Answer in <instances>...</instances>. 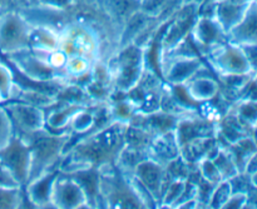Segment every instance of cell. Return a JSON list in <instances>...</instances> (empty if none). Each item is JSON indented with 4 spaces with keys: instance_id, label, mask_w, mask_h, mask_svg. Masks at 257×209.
Segmentation results:
<instances>
[{
    "instance_id": "cell-1",
    "label": "cell",
    "mask_w": 257,
    "mask_h": 209,
    "mask_svg": "<svg viewBox=\"0 0 257 209\" xmlns=\"http://www.w3.org/2000/svg\"><path fill=\"white\" fill-rule=\"evenodd\" d=\"M113 77V89L127 93L138 84L147 65V50L130 43L119 47L107 59Z\"/></svg>"
},
{
    "instance_id": "cell-2",
    "label": "cell",
    "mask_w": 257,
    "mask_h": 209,
    "mask_svg": "<svg viewBox=\"0 0 257 209\" xmlns=\"http://www.w3.org/2000/svg\"><path fill=\"white\" fill-rule=\"evenodd\" d=\"M69 130L62 133L50 132L45 128L38 133L30 143L29 180L39 177L48 170L59 168L64 150L70 139ZM28 180V182H29Z\"/></svg>"
},
{
    "instance_id": "cell-3",
    "label": "cell",
    "mask_w": 257,
    "mask_h": 209,
    "mask_svg": "<svg viewBox=\"0 0 257 209\" xmlns=\"http://www.w3.org/2000/svg\"><path fill=\"white\" fill-rule=\"evenodd\" d=\"M14 127V135L30 145L33 138L45 129V110L20 100L3 103Z\"/></svg>"
},
{
    "instance_id": "cell-4",
    "label": "cell",
    "mask_w": 257,
    "mask_h": 209,
    "mask_svg": "<svg viewBox=\"0 0 257 209\" xmlns=\"http://www.w3.org/2000/svg\"><path fill=\"white\" fill-rule=\"evenodd\" d=\"M202 59L215 72V75L247 74L252 70L242 48L228 40L212 48Z\"/></svg>"
},
{
    "instance_id": "cell-5",
    "label": "cell",
    "mask_w": 257,
    "mask_h": 209,
    "mask_svg": "<svg viewBox=\"0 0 257 209\" xmlns=\"http://www.w3.org/2000/svg\"><path fill=\"white\" fill-rule=\"evenodd\" d=\"M32 25L14 12H0V55L29 48Z\"/></svg>"
},
{
    "instance_id": "cell-6",
    "label": "cell",
    "mask_w": 257,
    "mask_h": 209,
    "mask_svg": "<svg viewBox=\"0 0 257 209\" xmlns=\"http://www.w3.org/2000/svg\"><path fill=\"white\" fill-rule=\"evenodd\" d=\"M0 165L13 175L20 187H24L29 180L30 147L14 135L9 145L0 150Z\"/></svg>"
},
{
    "instance_id": "cell-7",
    "label": "cell",
    "mask_w": 257,
    "mask_h": 209,
    "mask_svg": "<svg viewBox=\"0 0 257 209\" xmlns=\"http://www.w3.org/2000/svg\"><path fill=\"white\" fill-rule=\"evenodd\" d=\"M53 208H89L87 197L74 178L67 173L59 172L53 183Z\"/></svg>"
},
{
    "instance_id": "cell-8",
    "label": "cell",
    "mask_w": 257,
    "mask_h": 209,
    "mask_svg": "<svg viewBox=\"0 0 257 209\" xmlns=\"http://www.w3.org/2000/svg\"><path fill=\"white\" fill-rule=\"evenodd\" d=\"M205 64L202 57H178L158 63L160 75L170 85H183Z\"/></svg>"
},
{
    "instance_id": "cell-9",
    "label": "cell",
    "mask_w": 257,
    "mask_h": 209,
    "mask_svg": "<svg viewBox=\"0 0 257 209\" xmlns=\"http://www.w3.org/2000/svg\"><path fill=\"white\" fill-rule=\"evenodd\" d=\"M182 88L191 102L200 104L216 99L220 94L221 84L217 77L211 73L210 67L205 62V64L196 72V74L182 85Z\"/></svg>"
},
{
    "instance_id": "cell-10",
    "label": "cell",
    "mask_w": 257,
    "mask_h": 209,
    "mask_svg": "<svg viewBox=\"0 0 257 209\" xmlns=\"http://www.w3.org/2000/svg\"><path fill=\"white\" fill-rule=\"evenodd\" d=\"M133 175L152 193V195L158 202V207H160L161 197H162L168 183L172 180L166 172V167L147 158L135 168Z\"/></svg>"
},
{
    "instance_id": "cell-11",
    "label": "cell",
    "mask_w": 257,
    "mask_h": 209,
    "mask_svg": "<svg viewBox=\"0 0 257 209\" xmlns=\"http://www.w3.org/2000/svg\"><path fill=\"white\" fill-rule=\"evenodd\" d=\"M190 39L201 57H205L212 48L227 42V34L217 22L203 19L196 23L190 32Z\"/></svg>"
},
{
    "instance_id": "cell-12",
    "label": "cell",
    "mask_w": 257,
    "mask_h": 209,
    "mask_svg": "<svg viewBox=\"0 0 257 209\" xmlns=\"http://www.w3.org/2000/svg\"><path fill=\"white\" fill-rule=\"evenodd\" d=\"M59 168L48 170V172L40 174L39 177L29 180V182L23 187L24 188L25 199L32 204V207H52L50 198H52L53 183H54V179L57 178V175L59 174Z\"/></svg>"
},
{
    "instance_id": "cell-13",
    "label": "cell",
    "mask_w": 257,
    "mask_h": 209,
    "mask_svg": "<svg viewBox=\"0 0 257 209\" xmlns=\"http://www.w3.org/2000/svg\"><path fill=\"white\" fill-rule=\"evenodd\" d=\"M180 157V144L175 130L161 133L151 139L147 147V158L160 163L163 167Z\"/></svg>"
},
{
    "instance_id": "cell-14",
    "label": "cell",
    "mask_w": 257,
    "mask_h": 209,
    "mask_svg": "<svg viewBox=\"0 0 257 209\" xmlns=\"http://www.w3.org/2000/svg\"><path fill=\"white\" fill-rule=\"evenodd\" d=\"M227 40L236 45H257V2H251L242 19L227 33Z\"/></svg>"
},
{
    "instance_id": "cell-15",
    "label": "cell",
    "mask_w": 257,
    "mask_h": 209,
    "mask_svg": "<svg viewBox=\"0 0 257 209\" xmlns=\"http://www.w3.org/2000/svg\"><path fill=\"white\" fill-rule=\"evenodd\" d=\"M216 143H217L216 137L196 138L181 145L180 157L188 164L196 165L198 162L207 158L208 152L212 149Z\"/></svg>"
},
{
    "instance_id": "cell-16",
    "label": "cell",
    "mask_w": 257,
    "mask_h": 209,
    "mask_svg": "<svg viewBox=\"0 0 257 209\" xmlns=\"http://www.w3.org/2000/svg\"><path fill=\"white\" fill-rule=\"evenodd\" d=\"M60 45V33L48 27H32L29 32V48L33 50L55 49Z\"/></svg>"
},
{
    "instance_id": "cell-17",
    "label": "cell",
    "mask_w": 257,
    "mask_h": 209,
    "mask_svg": "<svg viewBox=\"0 0 257 209\" xmlns=\"http://www.w3.org/2000/svg\"><path fill=\"white\" fill-rule=\"evenodd\" d=\"M94 60L95 59L82 54L69 55L64 69H63V74H64L67 82L79 83L80 80L87 79Z\"/></svg>"
},
{
    "instance_id": "cell-18",
    "label": "cell",
    "mask_w": 257,
    "mask_h": 209,
    "mask_svg": "<svg viewBox=\"0 0 257 209\" xmlns=\"http://www.w3.org/2000/svg\"><path fill=\"white\" fill-rule=\"evenodd\" d=\"M15 85L12 68L0 57V104L12 100Z\"/></svg>"
},
{
    "instance_id": "cell-19",
    "label": "cell",
    "mask_w": 257,
    "mask_h": 209,
    "mask_svg": "<svg viewBox=\"0 0 257 209\" xmlns=\"http://www.w3.org/2000/svg\"><path fill=\"white\" fill-rule=\"evenodd\" d=\"M25 202L23 187H0V209L22 208Z\"/></svg>"
},
{
    "instance_id": "cell-20",
    "label": "cell",
    "mask_w": 257,
    "mask_h": 209,
    "mask_svg": "<svg viewBox=\"0 0 257 209\" xmlns=\"http://www.w3.org/2000/svg\"><path fill=\"white\" fill-rule=\"evenodd\" d=\"M185 185L186 180H171L167 187H166L162 197H161L160 207L158 208H175V205L180 200L181 195L183 194Z\"/></svg>"
},
{
    "instance_id": "cell-21",
    "label": "cell",
    "mask_w": 257,
    "mask_h": 209,
    "mask_svg": "<svg viewBox=\"0 0 257 209\" xmlns=\"http://www.w3.org/2000/svg\"><path fill=\"white\" fill-rule=\"evenodd\" d=\"M14 138V127L9 113L0 104V150L9 145Z\"/></svg>"
},
{
    "instance_id": "cell-22",
    "label": "cell",
    "mask_w": 257,
    "mask_h": 209,
    "mask_svg": "<svg viewBox=\"0 0 257 209\" xmlns=\"http://www.w3.org/2000/svg\"><path fill=\"white\" fill-rule=\"evenodd\" d=\"M231 194H232V189H231L230 180H221L220 183H217L212 195H211L208 208H223Z\"/></svg>"
},
{
    "instance_id": "cell-23",
    "label": "cell",
    "mask_w": 257,
    "mask_h": 209,
    "mask_svg": "<svg viewBox=\"0 0 257 209\" xmlns=\"http://www.w3.org/2000/svg\"><path fill=\"white\" fill-rule=\"evenodd\" d=\"M196 165H197L198 170H200L201 173V177H202L203 179L212 183H218L221 182V180H223L222 175H221V173L218 172L215 163H213L211 159H208V158H205V159L198 162Z\"/></svg>"
},
{
    "instance_id": "cell-24",
    "label": "cell",
    "mask_w": 257,
    "mask_h": 209,
    "mask_svg": "<svg viewBox=\"0 0 257 209\" xmlns=\"http://www.w3.org/2000/svg\"><path fill=\"white\" fill-rule=\"evenodd\" d=\"M246 193H232L223 208H243L246 207Z\"/></svg>"
},
{
    "instance_id": "cell-25",
    "label": "cell",
    "mask_w": 257,
    "mask_h": 209,
    "mask_svg": "<svg viewBox=\"0 0 257 209\" xmlns=\"http://www.w3.org/2000/svg\"><path fill=\"white\" fill-rule=\"evenodd\" d=\"M253 83H255V84L257 85V75H256V78H255V80H253Z\"/></svg>"
},
{
    "instance_id": "cell-26",
    "label": "cell",
    "mask_w": 257,
    "mask_h": 209,
    "mask_svg": "<svg viewBox=\"0 0 257 209\" xmlns=\"http://www.w3.org/2000/svg\"><path fill=\"white\" fill-rule=\"evenodd\" d=\"M0 4H2V0H0Z\"/></svg>"
}]
</instances>
